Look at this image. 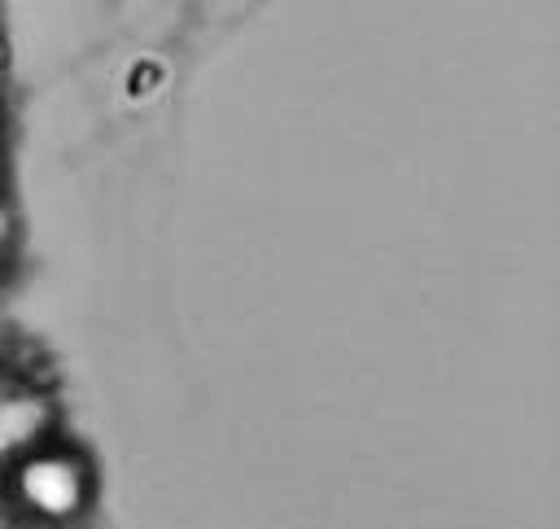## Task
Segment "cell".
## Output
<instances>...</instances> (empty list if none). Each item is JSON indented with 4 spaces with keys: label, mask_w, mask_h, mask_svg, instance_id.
I'll list each match as a JSON object with an SVG mask.
<instances>
[{
    "label": "cell",
    "mask_w": 560,
    "mask_h": 529,
    "mask_svg": "<svg viewBox=\"0 0 560 529\" xmlns=\"http://www.w3.org/2000/svg\"><path fill=\"white\" fill-rule=\"evenodd\" d=\"M4 232H9V214H4V205H0V240H4Z\"/></svg>",
    "instance_id": "obj_4"
},
{
    "label": "cell",
    "mask_w": 560,
    "mask_h": 529,
    "mask_svg": "<svg viewBox=\"0 0 560 529\" xmlns=\"http://www.w3.org/2000/svg\"><path fill=\"white\" fill-rule=\"evenodd\" d=\"M52 428V402L35 389L0 393V459L18 463L22 455L39 450V442Z\"/></svg>",
    "instance_id": "obj_2"
},
{
    "label": "cell",
    "mask_w": 560,
    "mask_h": 529,
    "mask_svg": "<svg viewBox=\"0 0 560 529\" xmlns=\"http://www.w3.org/2000/svg\"><path fill=\"white\" fill-rule=\"evenodd\" d=\"M13 494L39 525H70L92 507L96 477L74 450H31L13 463Z\"/></svg>",
    "instance_id": "obj_1"
},
{
    "label": "cell",
    "mask_w": 560,
    "mask_h": 529,
    "mask_svg": "<svg viewBox=\"0 0 560 529\" xmlns=\"http://www.w3.org/2000/svg\"><path fill=\"white\" fill-rule=\"evenodd\" d=\"M153 87H162V66L158 61H136L131 66V79H127V92L131 96H149Z\"/></svg>",
    "instance_id": "obj_3"
}]
</instances>
